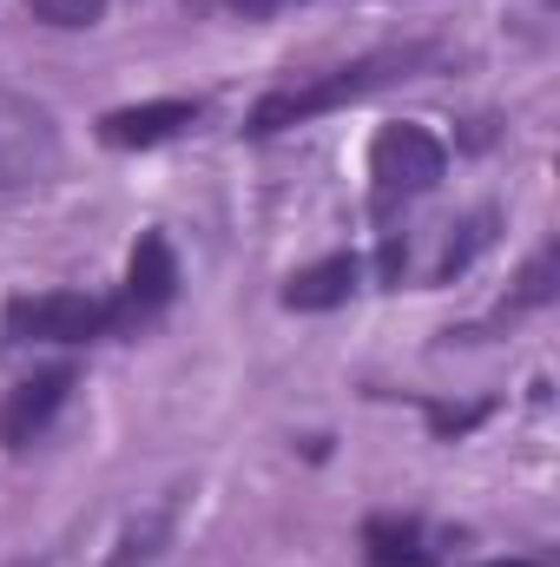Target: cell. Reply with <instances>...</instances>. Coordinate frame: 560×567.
<instances>
[{"instance_id": "3", "label": "cell", "mask_w": 560, "mask_h": 567, "mask_svg": "<svg viewBox=\"0 0 560 567\" xmlns=\"http://www.w3.org/2000/svg\"><path fill=\"white\" fill-rule=\"evenodd\" d=\"M0 330L7 343H93L113 337V303L86 290H40V297H13Z\"/></svg>"}, {"instance_id": "9", "label": "cell", "mask_w": 560, "mask_h": 567, "mask_svg": "<svg viewBox=\"0 0 560 567\" xmlns=\"http://www.w3.org/2000/svg\"><path fill=\"white\" fill-rule=\"evenodd\" d=\"M363 561L370 567H435V555L422 548V528L416 522H403V515H376L370 528H363Z\"/></svg>"}, {"instance_id": "12", "label": "cell", "mask_w": 560, "mask_h": 567, "mask_svg": "<svg viewBox=\"0 0 560 567\" xmlns=\"http://www.w3.org/2000/svg\"><path fill=\"white\" fill-rule=\"evenodd\" d=\"M33 7V20H46V27H93L100 13H106V0H27Z\"/></svg>"}, {"instance_id": "13", "label": "cell", "mask_w": 560, "mask_h": 567, "mask_svg": "<svg viewBox=\"0 0 560 567\" xmlns=\"http://www.w3.org/2000/svg\"><path fill=\"white\" fill-rule=\"evenodd\" d=\"M488 225H495V218H488V212H481V218H475V225H468V238H462V245H448V258H442V271H435V278H455V271H462V265H468V258H475V251H481V245H488V238H495V231H488Z\"/></svg>"}, {"instance_id": "16", "label": "cell", "mask_w": 560, "mask_h": 567, "mask_svg": "<svg viewBox=\"0 0 560 567\" xmlns=\"http://www.w3.org/2000/svg\"><path fill=\"white\" fill-rule=\"evenodd\" d=\"M481 567H535V561H481Z\"/></svg>"}, {"instance_id": "1", "label": "cell", "mask_w": 560, "mask_h": 567, "mask_svg": "<svg viewBox=\"0 0 560 567\" xmlns=\"http://www.w3.org/2000/svg\"><path fill=\"white\" fill-rule=\"evenodd\" d=\"M422 60H428V47H383V53L350 60V66H336V73H317V80H303V86H278V93H265V100L251 106L245 133H251V140H271V133H290V126H303V120H323V113H336V106H356V100H370V93L409 80V66H422Z\"/></svg>"}, {"instance_id": "11", "label": "cell", "mask_w": 560, "mask_h": 567, "mask_svg": "<svg viewBox=\"0 0 560 567\" xmlns=\"http://www.w3.org/2000/svg\"><path fill=\"white\" fill-rule=\"evenodd\" d=\"M165 528H172V508H158L152 522H139L126 542H120V555H113V567H145L152 555H158V542H165Z\"/></svg>"}, {"instance_id": "2", "label": "cell", "mask_w": 560, "mask_h": 567, "mask_svg": "<svg viewBox=\"0 0 560 567\" xmlns=\"http://www.w3.org/2000/svg\"><path fill=\"white\" fill-rule=\"evenodd\" d=\"M448 172V145L428 126H383L370 140V205L390 218L396 205H409L422 192H435Z\"/></svg>"}, {"instance_id": "6", "label": "cell", "mask_w": 560, "mask_h": 567, "mask_svg": "<svg viewBox=\"0 0 560 567\" xmlns=\"http://www.w3.org/2000/svg\"><path fill=\"white\" fill-rule=\"evenodd\" d=\"M198 113H205L198 100H145V106H120V113L100 120V140L113 145V152H145V145H165V140H178V133H191Z\"/></svg>"}, {"instance_id": "15", "label": "cell", "mask_w": 560, "mask_h": 567, "mask_svg": "<svg viewBox=\"0 0 560 567\" xmlns=\"http://www.w3.org/2000/svg\"><path fill=\"white\" fill-rule=\"evenodd\" d=\"M198 7H238V13H278L290 0H198Z\"/></svg>"}, {"instance_id": "5", "label": "cell", "mask_w": 560, "mask_h": 567, "mask_svg": "<svg viewBox=\"0 0 560 567\" xmlns=\"http://www.w3.org/2000/svg\"><path fill=\"white\" fill-rule=\"evenodd\" d=\"M172 297H178V258H172V238H165V231H145L139 245H133V265H126L120 297H106V303H113V337L145 330Z\"/></svg>"}, {"instance_id": "14", "label": "cell", "mask_w": 560, "mask_h": 567, "mask_svg": "<svg viewBox=\"0 0 560 567\" xmlns=\"http://www.w3.org/2000/svg\"><path fill=\"white\" fill-rule=\"evenodd\" d=\"M481 416H488V403H475V410H442V403H435V410H428L435 435H462V429H475Z\"/></svg>"}, {"instance_id": "7", "label": "cell", "mask_w": 560, "mask_h": 567, "mask_svg": "<svg viewBox=\"0 0 560 567\" xmlns=\"http://www.w3.org/2000/svg\"><path fill=\"white\" fill-rule=\"evenodd\" d=\"M66 390H73V370H66V363H60V370L27 377V383L0 403V449H27L40 429L53 423V410L66 403Z\"/></svg>"}, {"instance_id": "10", "label": "cell", "mask_w": 560, "mask_h": 567, "mask_svg": "<svg viewBox=\"0 0 560 567\" xmlns=\"http://www.w3.org/2000/svg\"><path fill=\"white\" fill-rule=\"evenodd\" d=\"M554 271H560V251H554V245H541V258L528 265V278H521V290H515V303H508V310H541V303L554 297Z\"/></svg>"}, {"instance_id": "4", "label": "cell", "mask_w": 560, "mask_h": 567, "mask_svg": "<svg viewBox=\"0 0 560 567\" xmlns=\"http://www.w3.org/2000/svg\"><path fill=\"white\" fill-rule=\"evenodd\" d=\"M60 172V126L40 100L0 86V192H33Z\"/></svg>"}, {"instance_id": "17", "label": "cell", "mask_w": 560, "mask_h": 567, "mask_svg": "<svg viewBox=\"0 0 560 567\" xmlns=\"http://www.w3.org/2000/svg\"><path fill=\"white\" fill-rule=\"evenodd\" d=\"M13 567H46V561H13Z\"/></svg>"}, {"instance_id": "8", "label": "cell", "mask_w": 560, "mask_h": 567, "mask_svg": "<svg viewBox=\"0 0 560 567\" xmlns=\"http://www.w3.org/2000/svg\"><path fill=\"white\" fill-rule=\"evenodd\" d=\"M356 278H363V265L350 251H336V258H323V265H310L283 284V310H336L356 297Z\"/></svg>"}]
</instances>
